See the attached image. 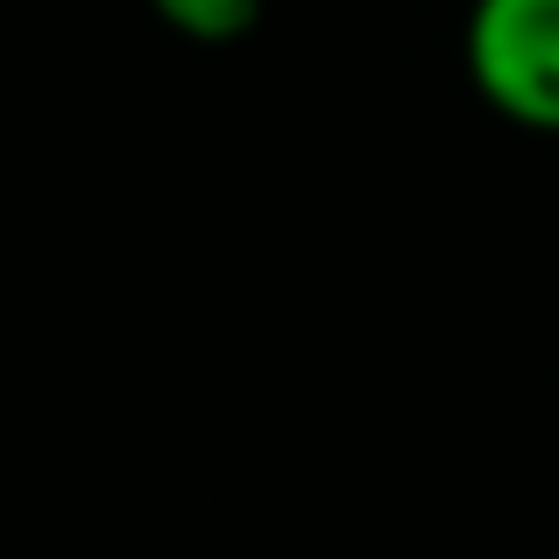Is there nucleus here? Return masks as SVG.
Instances as JSON below:
<instances>
[{
    "label": "nucleus",
    "instance_id": "1",
    "mask_svg": "<svg viewBox=\"0 0 559 559\" xmlns=\"http://www.w3.org/2000/svg\"><path fill=\"white\" fill-rule=\"evenodd\" d=\"M461 71L496 121L559 135V0H467Z\"/></svg>",
    "mask_w": 559,
    "mask_h": 559
},
{
    "label": "nucleus",
    "instance_id": "2",
    "mask_svg": "<svg viewBox=\"0 0 559 559\" xmlns=\"http://www.w3.org/2000/svg\"><path fill=\"white\" fill-rule=\"evenodd\" d=\"M262 8L270 0H150V14L185 43H205V50H227V43L255 36Z\"/></svg>",
    "mask_w": 559,
    "mask_h": 559
}]
</instances>
